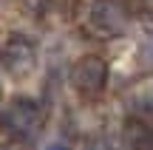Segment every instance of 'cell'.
I'll return each mask as SVG.
<instances>
[{
    "mask_svg": "<svg viewBox=\"0 0 153 150\" xmlns=\"http://www.w3.org/2000/svg\"><path fill=\"white\" fill-rule=\"evenodd\" d=\"M0 94H3V88H0Z\"/></svg>",
    "mask_w": 153,
    "mask_h": 150,
    "instance_id": "obj_9",
    "label": "cell"
},
{
    "mask_svg": "<svg viewBox=\"0 0 153 150\" xmlns=\"http://www.w3.org/2000/svg\"><path fill=\"white\" fill-rule=\"evenodd\" d=\"M0 62L9 68L11 74H28L34 65V48L20 37H11L0 51Z\"/></svg>",
    "mask_w": 153,
    "mask_h": 150,
    "instance_id": "obj_3",
    "label": "cell"
},
{
    "mask_svg": "<svg viewBox=\"0 0 153 150\" xmlns=\"http://www.w3.org/2000/svg\"><path fill=\"white\" fill-rule=\"evenodd\" d=\"M125 142H128L131 150H153L150 128H148V125H139V122H133L131 128L125 130Z\"/></svg>",
    "mask_w": 153,
    "mask_h": 150,
    "instance_id": "obj_5",
    "label": "cell"
},
{
    "mask_svg": "<svg viewBox=\"0 0 153 150\" xmlns=\"http://www.w3.org/2000/svg\"><path fill=\"white\" fill-rule=\"evenodd\" d=\"M23 6H26L31 14H43L45 6H48V0H23Z\"/></svg>",
    "mask_w": 153,
    "mask_h": 150,
    "instance_id": "obj_6",
    "label": "cell"
},
{
    "mask_svg": "<svg viewBox=\"0 0 153 150\" xmlns=\"http://www.w3.org/2000/svg\"><path fill=\"white\" fill-rule=\"evenodd\" d=\"M85 150H111L108 139H102V136H94V139L85 142Z\"/></svg>",
    "mask_w": 153,
    "mask_h": 150,
    "instance_id": "obj_7",
    "label": "cell"
},
{
    "mask_svg": "<svg viewBox=\"0 0 153 150\" xmlns=\"http://www.w3.org/2000/svg\"><path fill=\"white\" fill-rule=\"evenodd\" d=\"M45 150H68V145H65V142H54V145H48Z\"/></svg>",
    "mask_w": 153,
    "mask_h": 150,
    "instance_id": "obj_8",
    "label": "cell"
},
{
    "mask_svg": "<svg viewBox=\"0 0 153 150\" xmlns=\"http://www.w3.org/2000/svg\"><path fill=\"white\" fill-rule=\"evenodd\" d=\"M71 82L82 94H99L108 82V62L102 57H82L71 68Z\"/></svg>",
    "mask_w": 153,
    "mask_h": 150,
    "instance_id": "obj_1",
    "label": "cell"
},
{
    "mask_svg": "<svg viewBox=\"0 0 153 150\" xmlns=\"http://www.w3.org/2000/svg\"><path fill=\"white\" fill-rule=\"evenodd\" d=\"M3 125L17 136H28L40 125V108L34 102H28V99H17V102L9 105V111L3 116Z\"/></svg>",
    "mask_w": 153,
    "mask_h": 150,
    "instance_id": "obj_2",
    "label": "cell"
},
{
    "mask_svg": "<svg viewBox=\"0 0 153 150\" xmlns=\"http://www.w3.org/2000/svg\"><path fill=\"white\" fill-rule=\"evenodd\" d=\"M91 23L99 28V31H105V34H116V31L125 28L128 17H125V11H122L116 3L99 0V3L94 6V11H91Z\"/></svg>",
    "mask_w": 153,
    "mask_h": 150,
    "instance_id": "obj_4",
    "label": "cell"
}]
</instances>
